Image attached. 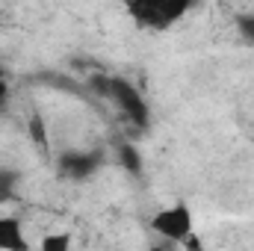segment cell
Returning a JSON list of instances; mask_svg holds the SVG:
<instances>
[{"label":"cell","mask_w":254,"mask_h":251,"mask_svg":"<svg viewBox=\"0 0 254 251\" xmlns=\"http://www.w3.org/2000/svg\"><path fill=\"white\" fill-rule=\"evenodd\" d=\"M0 184H3V181H0Z\"/></svg>","instance_id":"cell-10"},{"label":"cell","mask_w":254,"mask_h":251,"mask_svg":"<svg viewBox=\"0 0 254 251\" xmlns=\"http://www.w3.org/2000/svg\"><path fill=\"white\" fill-rule=\"evenodd\" d=\"M6 92H9V86H6V83H3V80H0V104H3V101H6Z\"/></svg>","instance_id":"cell-9"},{"label":"cell","mask_w":254,"mask_h":251,"mask_svg":"<svg viewBox=\"0 0 254 251\" xmlns=\"http://www.w3.org/2000/svg\"><path fill=\"white\" fill-rule=\"evenodd\" d=\"M151 231L160 234L169 243H187L195 234V213L184 201L172 204V207H163V210H157L151 216Z\"/></svg>","instance_id":"cell-2"},{"label":"cell","mask_w":254,"mask_h":251,"mask_svg":"<svg viewBox=\"0 0 254 251\" xmlns=\"http://www.w3.org/2000/svg\"><path fill=\"white\" fill-rule=\"evenodd\" d=\"M98 154H65L63 157V172L68 178H74V181H83V178H89L95 169H98Z\"/></svg>","instance_id":"cell-4"},{"label":"cell","mask_w":254,"mask_h":251,"mask_svg":"<svg viewBox=\"0 0 254 251\" xmlns=\"http://www.w3.org/2000/svg\"><path fill=\"white\" fill-rule=\"evenodd\" d=\"M240 33L249 39L254 45V15H246V18H240Z\"/></svg>","instance_id":"cell-8"},{"label":"cell","mask_w":254,"mask_h":251,"mask_svg":"<svg viewBox=\"0 0 254 251\" xmlns=\"http://www.w3.org/2000/svg\"><path fill=\"white\" fill-rule=\"evenodd\" d=\"M0 249L3 251H24L27 240H24V228L15 216H0Z\"/></svg>","instance_id":"cell-5"},{"label":"cell","mask_w":254,"mask_h":251,"mask_svg":"<svg viewBox=\"0 0 254 251\" xmlns=\"http://www.w3.org/2000/svg\"><path fill=\"white\" fill-rule=\"evenodd\" d=\"M107 92L113 95V101L122 107V113H125L133 125H139V127L148 125V107H145L142 95H139L127 80H110V83H107Z\"/></svg>","instance_id":"cell-3"},{"label":"cell","mask_w":254,"mask_h":251,"mask_svg":"<svg viewBox=\"0 0 254 251\" xmlns=\"http://www.w3.org/2000/svg\"><path fill=\"white\" fill-rule=\"evenodd\" d=\"M39 249L42 251H68L71 249V237L68 234H51V237H45L39 243Z\"/></svg>","instance_id":"cell-6"},{"label":"cell","mask_w":254,"mask_h":251,"mask_svg":"<svg viewBox=\"0 0 254 251\" xmlns=\"http://www.w3.org/2000/svg\"><path fill=\"white\" fill-rule=\"evenodd\" d=\"M195 6V0H127V15L145 30H169Z\"/></svg>","instance_id":"cell-1"},{"label":"cell","mask_w":254,"mask_h":251,"mask_svg":"<svg viewBox=\"0 0 254 251\" xmlns=\"http://www.w3.org/2000/svg\"><path fill=\"white\" fill-rule=\"evenodd\" d=\"M119 157H122V166H125V169H130L133 175L142 169V160H139V154H136V148H133V145H122Z\"/></svg>","instance_id":"cell-7"}]
</instances>
